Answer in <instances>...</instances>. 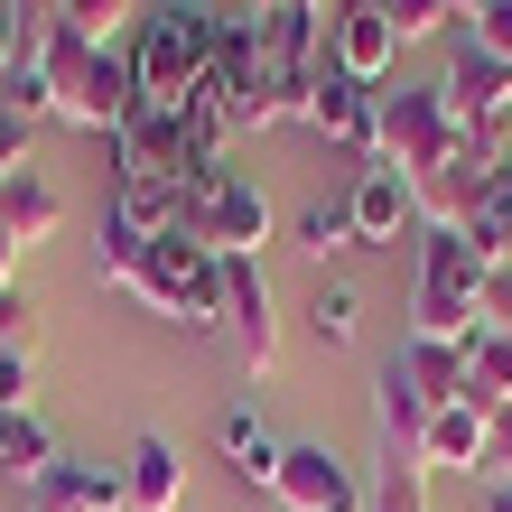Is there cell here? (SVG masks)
Segmentation results:
<instances>
[{
  "label": "cell",
  "mask_w": 512,
  "mask_h": 512,
  "mask_svg": "<svg viewBox=\"0 0 512 512\" xmlns=\"http://www.w3.org/2000/svg\"><path fill=\"white\" fill-rule=\"evenodd\" d=\"M56 19H66L84 47H131V28H140V10H131V0H66Z\"/></svg>",
  "instance_id": "cell-25"
},
{
  "label": "cell",
  "mask_w": 512,
  "mask_h": 512,
  "mask_svg": "<svg viewBox=\"0 0 512 512\" xmlns=\"http://www.w3.org/2000/svg\"><path fill=\"white\" fill-rule=\"evenodd\" d=\"M289 243L308 252V261H326V252H354V205H345V196H317V205H298Z\"/></svg>",
  "instance_id": "cell-23"
},
{
  "label": "cell",
  "mask_w": 512,
  "mask_h": 512,
  "mask_svg": "<svg viewBox=\"0 0 512 512\" xmlns=\"http://www.w3.org/2000/svg\"><path fill=\"white\" fill-rule=\"evenodd\" d=\"M475 10H485V0H447V28H457V19L475 28Z\"/></svg>",
  "instance_id": "cell-32"
},
{
  "label": "cell",
  "mask_w": 512,
  "mask_h": 512,
  "mask_svg": "<svg viewBox=\"0 0 512 512\" xmlns=\"http://www.w3.org/2000/svg\"><path fill=\"white\" fill-rule=\"evenodd\" d=\"M66 457V447H56V429L38 410H0V475H19V485H38V475Z\"/></svg>",
  "instance_id": "cell-20"
},
{
  "label": "cell",
  "mask_w": 512,
  "mask_h": 512,
  "mask_svg": "<svg viewBox=\"0 0 512 512\" xmlns=\"http://www.w3.org/2000/svg\"><path fill=\"white\" fill-rule=\"evenodd\" d=\"M466 243L485 252L494 270H512V159H494L475 177V205H466Z\"/></svg>",
  "instance_id": "cell-17"
},
{
  "label": "cell",
  "mask_w": 512,
  "mask_h": 512,
  "mask_svg": "<svg viewBox=\"0 0 512 512\" xmlns=\"http://www.w3.org/2000/svg\"><path fill=\"white\" fill-rule=\"evenodd\" d=\"M56 224H66V196H56V187H47L38 168L0 177V243H10V252H38V243H47Z\"/></svg>",
  "instance_id": "cell-14"
},
{
  "label": "cell",
  "mask_w": 512,
  "mask_h": 512,
  "mask_svg": "<svg viewBox=\"0 0 512 512\" xmlns=\"http://www.w3.org/2000/svg\"><path fill=\"white\" fill-rule=\"evenodd\" d=\"M280 10H308V19H326V10H336V0H280Z\"/></svg>",
  "instance_id": "cell-35"
},
{
  "label": "cell",
  "mask_w": 512,
  "mask_h": 512,
  "mask_svg": "<svg viewBox=\"0 0 512 512\" xmlns=\"http://www.w3.org/2000/svg\"><path fill=\"white\" fill-rule=\"evenodd\" d=\"M485 401H438L429 410V429H419V466L429 475H475L485 466Z\"/></svg>",
  "instance_id": "cell-12"
},
{
  "label": "cell",
  "mask_w": 512,
  "mask_h": 512,
  "mask_svg": "<svg viewBox=\"0 0 512 512\" xmlns=\"http://www.w3.org/2000/svg\"><path fill=\"white\" fill-rule=\"evenodd\" d=\"M345 205H354V243H401V233H419V187L391 159L382 168H354Z\"/></svg>",
  "instance_id": "cell-11"
},
{
  "label": "cell",
  "mask_w": 512,
  "mask_h": 512,
  "mask_svg": "<svg viewBox=\"0 0 512 512\" xmlns=\"http://www.w3.org/2000/svg\"><path fill=\"white\" fill-rule=\"evenodd\" d=\"M215 38H224V19L205 10V0H159V10L131 28V75H140V103L187 112V103L205 94V75H215Z\"/></svg>",
  "instance_id": "cell-1"
},
{
  "label": "cell",
  "mask_w": 512,
  "mask_h": 512,
  "mask_svg": "<svg viewBox=\"0 0 512 512\" xmlns=\"http://www.w3.org/2000/svg\"><path fill=\"white\" fill-rule=\"evenodd\" d=\"M28 391H38V336L0 345V410H38Z\"/></svg>",
  "instance_id": "cell-26"
},
{
  "label": "cell",
  "mask_w": 512,
  "mask_h": 512,
  "mask_svg": "<svg viewBox=\"0 0 512 512\" xmlns=\"http://www.w3.org/2000/svg\"><path fill=\"white\" fill-rule=\"evenodd\" d=\"M485 512H512V485H485Z\"/></svg>",
  "instance_id": "cell-34"
},
{
  "label": "cell",
  "mask_w": 512,
  "mask_h": 512,
  "mask_svg": "<svg viewBox=\"0 0 512 512\" xmlns=\"http://www.w3.org/2000/svg\"><path fill=\"white\" fill-rule=\"evenodd\" d=\"M224 336H233V354L252 373L280 364V298H270L261 261H224Z\"/></svg>",
  "instance_id": "cell-8"
},
{
  "label": "cell",
  "mask_w": 512,
  "mask_h": 512,
  "mask_svg": "<svg viewBox=\"0 0 512 512\" xmlns=\"http://www.w3.org/2000/svg\"><path fill=\"white\" fill-rule=\"evenodd\" d=\"M391 28H401V47L410 38H438V28H447V0H391Z\"/></svg>",
  "instance_id": "cell-29"
},
{
  "label": "cell",
  "mask_w": 512,
  "mask_h": 512,
  "mask_svg": "<svg viewBox=\"0 0 512 512\" xmlns=\"http://www.w3.org/2000/svg\"><path fill=\"white\" fill-rule=\"evenodd\" d=\"M438 94H447V112H457L466 131L512 122V66H494L485 47H466V28H457V47H447V75H438Z\"/></svg>",
  "instance_id": "cell-10"
},
{
  "label": "cell",
  "mask_w": 512,
  "mask_h": 512,
  "mask_svg": "<svg viewBox=\"0 0 512 512\" xmlns=\"http://www.w3.org/2000/svg\"><path fill=\"white\" fill-rule=\"evenodd\" d=\"M0 10H28V0H0Z\"/></svg>",
  "instance_id": "cell-36"
},
{
  "label": "cell",
  "mask_w": 512,
  "mask_h": 512,
  "mask_svg": "<svg viewBox=\"0 0 512 512\" xmlns=\"http://www.w3.org/2000/svg\"><path fill=\"white\" fill-rule=\"evenodd\" d=\"M382 149H391V168H401L410 187H429V177L475 159V131L447 112L438 84H401V94H382Z\"/></svg>",
  "instance_id": "cell-4"
},
{
  "label": "cell",
  "mask_w": 512,
  "mask_h": 512,
  "mask_svg": "<svg viewBox=\"0 0 512 512\" xmlns=\"http://www.w3.org/2000/svg\"><path fill=\"white\" fill-rule=\"evenodd\" d=\"M19 168H28V122L0 103V177H19Z\"/></svg>",
  "instance_id": "cell-30"
},
{
  "label": "cell",
  "mask_w": 512,
  "mask_h": 512,
  "mask_svg": "<svg viewBox=\"0 0 512 512\" xmlns=\"http://www.w3.org/2000/svg\"><path fill=\"white\" fill-rule=\"evenodd\" d=\"M0 289H19V252L10 243H0Z\"/></svg>",
  "instance_id": "cell-33"
},
{
  "label": "cell",
  "mask_w": 512,
  "mask_h": 512,
  "mask_svg": "<svg viewBox=\"0 0 512 512\" xmlns=\"http://www.w3.org/2000/svg\"><path fill=\"white\" fill-rule=\"evenodd\" d=\"M103 159H112V187H122V177H187V112L140 103L131 131L103 140Z\"/></svg>",
  "instance_id": "cell-7"
},
{
  "label": "cell",
  "mask_w": 512,
  "mask_h": 512,
  "mask_svg": "<svg viewBox=\"0 0 512 512\" xmlns=\"http://www.w3.org/2000/svg\"><path fill=\"white\" fill-rule=\"evenodd\" d=\"M326 56L364 84V94H382L391 66H401V28H391V0H336L326 10Z\"/></svg>",
  "instance_id": "cell-6"
},
{
  "label": "cell",
  "mask_w": 512,
  "mask_h": 512,
  "mask_svg": "<svg viewBox=\"0 0 512 512\" xmlns=\"http://www.w3.org/2000/svg\"><path fill=\"white\" fill-rule=\"evenodd\" d=\"M187 233H196L205 252H224V261H261V243L280 233V205L261 196V177H243V168H233L224 187L187 215Z\"/></svg>",
  "instance_id": "cell-5"
},
{
  "label": "cell",
  "mask_w": 512,
  "mask_h": 512,
  "mask_svg": "<svg viewBox=\"0 0 512 512\" xmlns=\"http://www.w3.org/2000/svg\"><path fill=\"white\" fill-rule=\"evenodd\" d=\"M103 215H122L131 233H149V243H159V233H177V224H187V196H177V177H122Z\"/></svg>",
  "instance_id": "cell-18"
},
{
  "label": "cell",
  "mask_w": 512,
  "mask_h": 512,
  "mask_svg": "<svg viewBox=\"0 0 512 512\" xmlns=\"http://www.w3.org/2000/svg\"><path fill=\"white\" fill-rule=\"evenodd\" d=\"M28 512H122V475L84 466V457H56L38 485H28Z\"/></svg>",
  "instance_id": "cell-15"
},
{
  "label": "cell",
  "mask_w": 512,
  "mask_h": 512,
  "mask_svg": "<svg viewBox=\"0 0 512 512\" xmlns=\"http://www.w3.org/2000/svg\"><path fill=\"white\" fill-rule=\"evenodd\" d=\"M131 298L149 317H177L187 336H215V326H224V252H205L196 233L177 224V233H159V243L140 252Z\"/></svg>",
  "instance_id": "cell-3"
},
{
  "label": "cell",
  "mask_w": 512,
  "mask_h": 512,
  "mask_svg": "<svg viewBox=\"0 0 512 512\" xmlns=\"http://www.w3.org/2000/svg\"><path fill=\"white\" fill-rule=\"evenodd\" d=\"M466 401H485V410L512 401V336L503 326H485V336L466 345Z\"/></svg>",
  "instance_id": "cell-22"
},
{
  "label": "cell",
  "mask_w": 512,
  "mask_h": 512,
  "mask_svg": "<svg viewBox=\"0 0 512 512\" xmlns=\"http://www.w3.org/2000/svg\"><path fill=\"white\" fill-rule=\"evenodd\" d=\"M391 364L410 373V391L419 401H466V345H429V336H401V354H391Z\"/></svg>",
  "instance_id": "cell-19"
},
{
  "label": "cell",
  "mask_w": 512,
  "mask_h": 512,
  "mask_svg": "<svg viewBox=\"0 0 512 512\" xmlns=\"http://www.w3.org/2000/svg\"><path fill=\"white\" fill-rule=\"evenodd\" d=\"M215 447H224V466H233V485H243V494H270V475H280V438H270V419L252 401H224Z\"/></svg>",
  "instance_id": "cell-13"
},
{
  "label": "cell",
  "mask_w": 512,
  "mask_h": 512,
  "mask_svg": "<svg viewBox=\"0 0 512 512\" xmlns=\"http://www.w3.org/2000/svg\"><path fill=\"white\" fill-rule=\"evenodd\" d=\"M308 336H317L326 354H345L354 336H364V298H354V280H317V298H308Z\"/></svg>",
  "instance_id": "cell-21"
},
{
  "label": "cell",
  "mask_w": 512,
  "mask_h": 512,
  "mask_svg": "<svg viewBox=\"0 0 512 512\" xmlns=\"http://www.w3.org/2000/svg\"><path fill=\"white\" fill-rule=\"evenodd\" d=\"M140 252H149V233H131L122 215L94 224V280H103V289H131V280H140Z\"/></svg>",
  "instance_id": "cell-24"
},
{
  "label": "cell",
  "mask_w": 512,
  "mask_h": 512,
  "mask_svg": "<svg viewBox=\"0 0 512 512\" xmlns=\"http://www.w3.org/2000/svg\"><path fill=\"white\" fill-rule=\"evenodd\" d=\"M475 475H485V485H512V401L485 419V466H475Z\"/></svg>",
  "instance_id": "cell-28"
},
{
  "label": "cell",
  "mask_w": 512,
  "mask_h": 512,
  "mask_svg": "<svg viewBox=\"0 0 512 512\" xmlns=\"http://www.w3.org/2000/svg\"><path fill=\"white\" fill-rule=\"evenodd\" d=\"M270 494H280L289 512H364V485H354V466L336 457V447H280Z\"/></svg>",
  "instance_id": "cell-9"
},
{
  "label": "cell",
  "mask_w": 512,
  "mask_h": 512,
  "mask_svg": "<svg viewBox=\"0 0 512 512\" xmlns=\"http://www.w3.org/2000/svg\"><path fill=\"white\" fill-rule=\"evenodd\" d=\"M466 47H485L494 66H512V0H485V10H475V28H466Z\"/></svg>",
  "instance_id": "cell-27"
},
{
  "label": "cell",
  "mask_w": 512,
  "mask_h": 512,
  "mask_svg": "<svg viewBox=\"0 0 512 512\" xmlns=\"http://www.w3.org/2000/svg\"><path fill=\"white\" fill-rule=\"evenodd\" d=\"M485 326L512 336V270H485Z\"/></svg>",
  "instance_id": "cell-31"
},
{
  "label": "cell",
  "mask_w": 512,
  "mask_h": 512,
  "mask_svg": "<svg viewBox=\"0 0 512 512\" xmlns=\"http://www.w3.org/2000/svg\"><path fill=\"white\" fill-rule=\"evenodd\" d=\"M187 503V466H177L168 438H131L122 457V512H177Z\"/></svg>",
  "instance_id": "cell-16"
},
{
  "label": "cell",
  "mask_w": 512,
  "mask_h": 512,
  "mask_svg": "<svg viewBox=\"0 0 512 512\" xmlns=\"http://www.w3.org/2000/svg\"><path fill=\"white\" fill-rule=\"evenodd\" d=\"M485 252L466 233H419V280H410V336L429 345H475L485 336Z\"/></svg>",
  "instance_id": "cell-2"
}]
</instances>
